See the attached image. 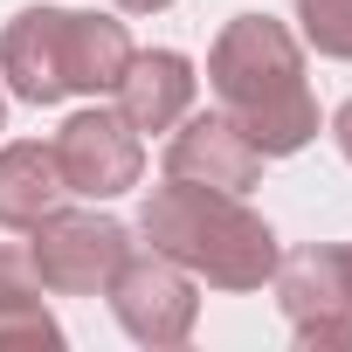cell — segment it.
<instances>
[{"mask_svg":"<svg viewBox=\"0 0 352 352\" xmlns=\"http://www.w3.org/2000/svg\"><path fill=\"white\" fill-rule=\"evenodd\" d=\"M28 235H35L28 256L42 270V290H56V297H97L118 276V263L131 256V228L111 214H63L56 208Z\"/></svg>","mask_w":352,"mask_h":352,"instance_id":"4","label":"cell"},{"mask_svg":"<svg viewBox=\"0 0 352 352\" xmlns=\"http://www.w3.org/2000/svg\"><path fill=\"white\" fill-rule=\"evenodd\" d=\"M304 42L331 63H352V0H297Z\"/></svg>","mask_w":352,"mask_h":352,"instance_id":"13","label":"cell"},{"mask_svg":"<svg viewBox=\"0 0 352 352\" xmlns=\"http://www.w3.org/2000/svg\"><path fill=\"white\" fill-rule=\"evenodd\" d=\"M56 166H63V187L83 194V201H118L138 187L145 173V152H138V131L118 118V111H76L63 131H56Z\"/></svg>","mask_w":352,"mask_h":352,"instance_id":"6","label":"cell"},{"mask_svg":"<svg viewBox=\"0 0 352 352\" xmlns=\"http://www.w3.org/2000/svg\"><path fill=\"white\" fill-rule=\"evenodd\" d=\"M0 124H8V104H0Z\"/></svg>","mask_w":352,"mask_h":352,"instance_id":"17","label":"cell"},{"mask_svg":"<svg viewBox=\"0 0 352 352\" xmlns=\"http://www.w3.org/2000/svg\"><path fill=\"white\" fill-rule=\"evenodd\" d=\"M69 8H21L0 28V76L21 104H63L69 97V63H63Z\"/></svg>","mask_w":352,"mask_h":352,"instance_id":"7","label":"cell"},{"mask_svg":"<svg viewBox=\"0 0 352 352\" xmlns=\"http://www.w3.org/2000/svg\"><path fill=\"white\" fill-rule=\"evenodd\" d=\"M345 290H352V242H345Z\"/></svg>","mask_w":352,"mask_h":352,"instance_id":"16","label":"cell"},{"mask_svg":"<svg viewBox=\"0 0 352 352\" xmlns=\"http://www.w3.org/2000/svg\"><path fill=\"white\" fill-rule=\"evenodd\" d=\"M276 304L290 318V331L304 324H331V318H352V290H345V249H297V256H276Z\"/></svg>","mask_w":352,"mask_h":352,"instance_id":"9","label":"cell"},{"mask_svg":"<svg viewBox=\"0 0 352 352\" xmlns=\"http://www.w3.org/2000/svg\"><path fill=\"white\" fill-rule=\"evenodd\" d=\"M166 180L214 187V194H249L263 180V145L228 111H187L166 138Z\"/></svg>","mask_w":352,"mask_h":352,"instance_id":"5","label":"cell"},{"mask_svg":"<svg viewBox=\"0 0 352 352\" xmlns=\"http://www.w3.org/2000/svg\"><path fill=\"white\" fill-rule=\"evenodd\" d=\"M63 63H69V90L104 97V90L124 76V63H131V35H124V21H111V14H69Z\"/></svg>","mask_w":352,"mask_h":352,"instance_id":"12","label":"cell"},{"mask_svg":"<svg viewBox=\"0 0 352 352\" xmlns=\"http://www.w3.org/2000/svg\"><path fill=\"white\" fill-rule=\"evenodd\" d=\"M331 131H338V152H345V159H352V97H345V104H338V118H331Z\"/></svg>","mask_w":352,"mask_h":352,"instance_id":"14","label":"cell"},{"mask_svg":"<svg viewBox=\"0 0 352 352\" xmlns=\"http://www.w3.org/2000/svg\"><path fill=\"white\" fill-rule=\"evenodd\" d=\"M194 83L201 76H194V63L180 49H131V63L111 83V97H118V118L131 131H173L194 111Z\"/></svg>","mask_w":352,"mask_h":352,"instance_id":"8","label":"cell"},{"mask_svg":"<svg viewBox=\"0 0 352 352\" xmlns=\"http://www.w3.org/2000/svg\"><path fill=\"white\" fill-rule=\"evenodd\" d=\"M63 166H56V145H35V138H14L0 145V228H35L42 214L63 208Z\"/></svg>","mask_w":352,"mask_h":352,"instance_id":"10","label":"cell"},{"mask_svg":"<svg viewBox=\"0 0 352 352\" xmlns=\"http://www.w3.org/2000/svg\"><path fill=\"white\" fill-rule=\"evenodd\" d=\"M118 324L138 338V345H187L194 338V318H201V297H194V276L159 256V249H131L118 263V276L104 283Z\"/></svg>","mask_w":352,"mask_h":352,"instance_id":"3","label":"cell"},{"mask_svg":"<svg viewBox=\"0 0 352 352\" xmlns=\"http://www.w3.org/2000/svg\"><path fill=\"white\" fill-rule=\"evenodd\" d=\"M208 83L221 111L263 145V159H290L318 138V97L304 83V42L270 14H235L208 49Z\"/></svg>","mask_w":352,"mask_h":352,"instance_id":"1","label":"cell"},{"mask_svg":"<svg viewBox=\"0 0 352 352\" xmlns=\"http://www.w3.org/2000/svg\"><path fill=\"white\" fill-rule=\"evenodd\" d=\"M0 345H63V324L42 311V270L21 242H0Z\"/></svg>","mask_w":352,"mask_h":352,"instance_id":"11","label":"cell"},{"mask_svg":"<svg viewBox=\"0 0 352 352\" xmlns=\"http://www.w3.org/2000/svg\"><path fill=\"white\" fill-rule=\"evenodd\" d=\"M138 235L159 256H173L187 276H208L214 290H263L283 256L270 221L256 208H242V194H214V187H187V180H166L145 194Z\"/></svg>","mask_w":352,"mask_h":352,"instance_id":"2","label":"cell"},{"mask_svg":"<svg viewBox=\"0 0 352 352\" xmlns=\"http://www.w3.org/2000/svg\"><path fill=\"white\" fill-rule=\"evenodd\" d=\"M124 14H159V8H173V0H118Z\"/></svg>","mask_w":352,"mask_h":352,"instance_id":"15","label":"cell"}]
</instances>
